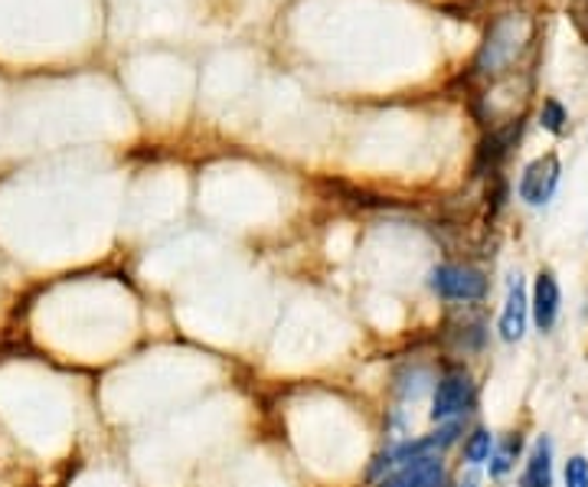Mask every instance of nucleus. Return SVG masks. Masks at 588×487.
Returning a JSON list of instances; mask_svg holds the SVG:
<instances>
[{"mask_svg":"<svg viewBox=\"0 0 588 487\" xmlns=\"http://www.w3.org/2000/svg\"><path fill=\"white\" fill-rule=\"evenodd\" d=\"M533 43V23L520 13H507L500 16L491 30H487V39L471 66V76L474 79H497L504 72L514 69V62L530 49Z\"/></svg>","mask_w":588,"mask_h":487,"instance_id":"1","label":"nucleus"},{"mask_svg":"<svg viewBox=\"0 0 588 487\" xmlns=\"http://www.w3.org/2000/svg\"><path fill=\"white\" fill-rule=\"evenodd\" d=\"M428 285L448 301H481L487 294V278L471 265H438L431 268Z\"/></svg>","mask_w":588,"mask_h":487,"instance_id":"2","label":"nucleus"},{"mask_svg":"<svg viewBox=\"0 0 588 487\" xmlns=\"http://www.w3.org/2000/svg\"><path fill=\"white\" fill-rule=\"evenodd\" d=\"M474 406V383L464 370H451L438 380L435 386V406H431V419L435 422H448L454 416H464Z\"/></svg>","mask_w":588,"mask_h":487,"instance_id":"3","label":"nucleus"},{"mask_svg":"<svg viewBox=\"0 0 588 487\" xmlns=\"http://www.w3.org/2000/svg\"><path fill=\"white\" fill-rule=\"evenodd\" d=\"M560 174H563V167H560L556 154L537 158L520 177V200L530 204V207H546L553 200L556 187H560Z\"/></svg>","mask_w":588,"mask_h":487,"instance_id":"4","label":"nucleus"},{"mask_svg":"<svg viewBox=\"0 0 588 487\" xmlns=\"http://www.w3.org/2000/svg\"><path fill=\"white\" fill-rule=\"evenodd\" d=\"M523 135V118H510L504 128H494L491 138H484L481 151H477V174L491 171L497 174V164L510 154V148L517 144V138Z\"/></svg>","mask_w":588,"mask_h":487,"instance_id":"5","label":"nucleus"},{"mask_svg":"<svg viewBox=\"0 0 588 487\" xmlns=\"http://www.w3.org/2000/svg\"><path fill=\"white\" fill-rule=\"evenodd\" d=\"M527 314H530L527 291H523L520 275H514L510 285H507V304H504V314H500V337L507 344H514L527 334Z\"/></svg>","mask_w":588,"mask_h":487,"instance_id":"6","label":"nucleus"},{"mask_svg":"<svg viewBox=\"0 0 588 487\" xmlns=\"http://www.w3.org/2000/svg\"><path fill=\"white\" fill-rule=\"evenodd\" d=\"M560 301H563V294H560L556 275L553 271H540L537 285H533V304H530L533 308V321H537L540 331H553V324L560 317Z\"/></svg>","mask_w":588,"mask_h":487,"instance_id":"7","label":"nucleus"},{"mask_svg":"<svg viewBox=\"0 0 588 487\" xmlns=\"http://www.w3.org/2000/svg\"><path fill=\"white\" fill-rule=\"evenodd\" d=\"M395 487H445V465L438 462V455L431 459H415L408 465H402V472L390 478Z\"/></svg>","mask_w":588,"mask_h":487,"instance_id":"8","label":"nucleus"},{"mask_svg":"<svg viewBox=\"0 0 588 487\" xmlns=\"http://www.w3.org/2000/svg\"><path fill=\"white\" fill-rule=\"evenodd\" d=\"M520 487H553V442L540 439L527 459V468L520 475Z\"/></svg>","mask_w":588,"mask_h":487,"instance_id":"9","label":"nucleus"},{"mask_svg":"<svg viewBox=\"0 0 588 487\" xmlns=\"http://www.w3.org/2000/svg\"><path fill=\"white\" fill-rule=\"evenodd\" d=\"M520 449H523V439L520 436H507L504 439V445H494V452H491V478H504L514 465H517V455H520Z\"/></svg>","mask_w":588,"mask_h":487,"instance_id":"10","label":"nucleus"},{"mask_svg":"<svg viewBox=\"0 0 588 487\" xmlns=\"http://www.w3.org/2000/svg\"><path fill=\"white\" fill-rule=\"evenodd\" d=\"M491 452H494V436H491L487 429H477V432L468 439V445H464V459H468L471 465H484V462L491 459Z\"/></svg>","mask_w":588,"mask_h":487,"instance_id":"11","label":"nucleus"},{"mask_svg":"<svg viewBox=\"0 0 588 487\" xmlns=\"http://www.w3.org/2000/svg\"><path fill=\"white\" fill-rule=\"evenodd\" d=\"M540 121H543V128H546V131L563 135V131H566L569 115H566V108H563L556 98H546V102H543V112H540Z\"/></svg>","mask_w":588,"mask_h":487,"instance_id":"12","label":"nucleus"},{"mask_svg":"<svg viewBox=\"0 0 588 487\" xmlns=\"http://www.w3.org/2000/svg\"><path fill=\"white\" fill-rule=\"evenodd\" d=\"M566 487H588V459L576 455L566 462Z\"/></svg>","mask_w":588,"mask_h":487,"instance_id":"13","label":"nucleus"},{"mask_svg":"<svg viewBox=\"0 0 588 487\" xmlns=\"http://www.w3.org/2000/svg\"><path fill=\"white\" fill-rule=\"evenodd\" d=\"M569 20L588 43V0H569Z\"/></svg>","mask_w":588,"mask_h":487,"instance_id":"14","label":"nucleus"},{"mask_svg":"<svg viewBox=\"0 0 588 487\" xmlns=\"http://www.w3.org/2000/svg\"><path fill=\"white\" fill-rule=\"evenodd\" d=\"M461 487H477V482H474V478H468V482H464Z\"/></svg>","mask_w":588,"mask_h":487,"instance_id":"15","label":"nucleus"},{"mask_svg":"<svg viewBox=\"0 0 588 487\" xmlns=\"http://www.w3.org/2000/svg\"><path fill=\"white\" fill-rule=\"evenodd\" d=\"M383 487H395V485H390V482H383Z\"/></svg>","mask_w":588,"mask_h":487,"instance_id":"16","label":"nucleus"}]
</instances>
